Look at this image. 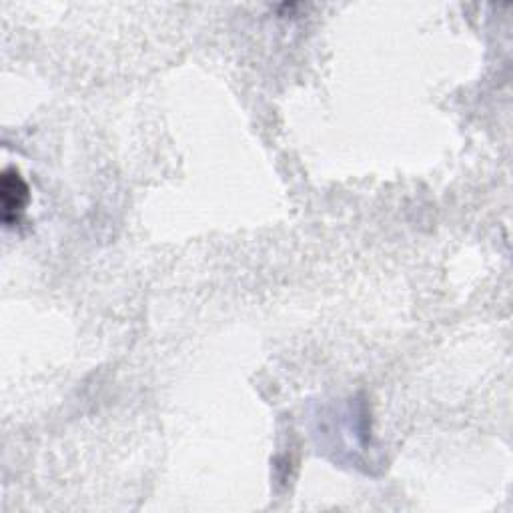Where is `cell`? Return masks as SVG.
<instances>
[{
  "label": "cell",
  "mask_w": 513,
  "mask_h": 513,
  "mask_svg": "<svg viewBox=\"0 0 513 513\" xmlns=\"http://www.w3.org/2000/svg\"><path fill=\"white\" fill-rule=\"evenodd\" d=\"M0 203H3V221L13 227L21 221L29 205V187L17 169H7L0 179Z\"/></svg>",
  "instance_id": "cell-1"
}]
</instances>
